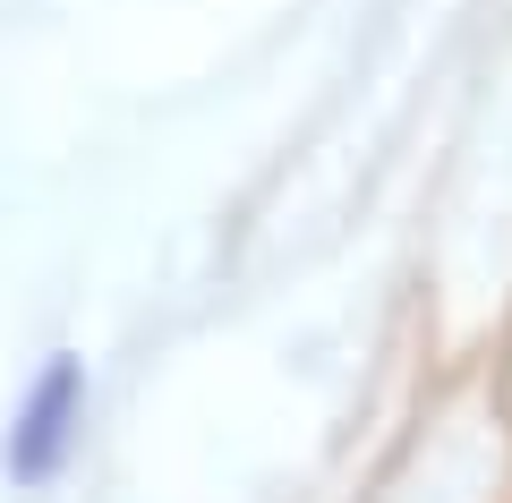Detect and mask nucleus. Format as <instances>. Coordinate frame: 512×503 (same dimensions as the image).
Returning <instances> with one entry per match:
<instances>
[{
    "label": "nucleus",
    "instance_id": "obj_1",
    "mask_svg": "<svg viewBox=\"0 0 512 503\" xmlns=\"http://www.w3.org/2000/svg\"><path fill=\"white\" fill-rule=\"evenodd\" d=\"M77 418H86V367L52 359L35 376V393H26L18 427H9V478L18 486L60 478V461H69V444H77Z\"/></svg>",
    "mask_w": 512,
    "mask_h": 503
}]
</instances>
